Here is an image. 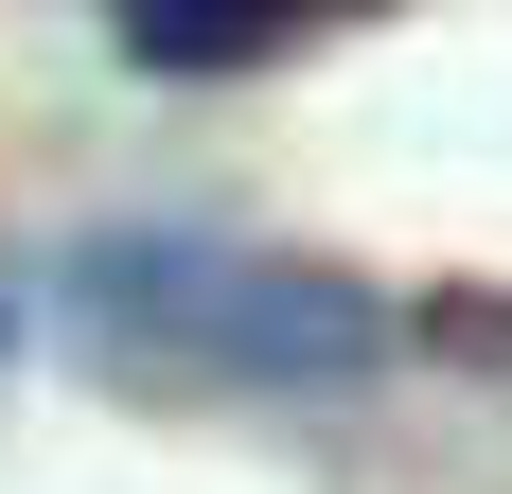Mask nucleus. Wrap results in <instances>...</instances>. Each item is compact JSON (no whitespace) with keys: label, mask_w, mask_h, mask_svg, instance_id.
I'll list each match as a JSON object with an SVG mask.
<instances>
[{"label":"nucleus","mask_w":512,"mask_h":494,"mask_svg":"<svg viewBox=\"0 0 512 494\" xmlns=\"http://www.w3.org/2000/svg\"><path fill=\"white\" fill-rule=\"evenodd\" d=\"M301 18H265V0H124V53L142 71H248V53H283Z\"/></svg>","instance_id":"2"},{"label":"nucleus","mask_w":512,"mask_h":494,"mask_svg":"<svg viewBox=\"0 0 512 494\" xmlns=\"http://www.w3.org/2000/svg\"><path fill=\"white\" fill-rule=\"evenodd\" d=\"M71 318H89L124 371H177V389H336L371 371V283L336 265H283V247H177V230H124L71 265Z\"/></svg>","instance_id":"1"}]
</instances>
